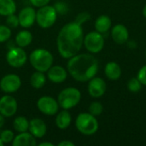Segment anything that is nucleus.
Wrapping results in <instances>:
<instances>
[{
    "label": "nucleus",
    "mask_w": 146,
    "mask_h": 146,
    "mask_svg": "<svg viewBox=\"0 0 146 146\" xmlns=\"http://www.w3.org/2000/svg\"><path fill=\"white\" fill-rule=\"evenodd\" d=\"M88 82L89 83H88L87 90L91 97L94 98H98L104 95L107 89V86L104 79L94 76Z\"/></svg>",
    "instance_id": "nucleus-12"
},
{
    "label": "nucleus",
    "mask_w": 146,
    "mask_h": 146,
    "mask_svg": "<svg viewBox=\"0 0 146 146\" xmlns=\"http://www.w3.org/2000/svg\"><path fill=\"white\" fill-rule=\"evenodd\" d=\"M3 145H4V144H3V141H2V139H0V146H3Z\"/></svg>",
    "instance_id": "nucleus-38"
},
{
    "label": "nucleus",
    "mask_w": 146,
    "mask_h": 146,
    "mask_svg": "<svg viewBox=\"0 0 146 146\" xmlns=\"http://www.w3.org/2000/svg\"><path fill=\"white\" fill-rule=\"evenodd\" d=\"M14 138H15V134H14L13 131L12 130H9V129L3 130L0 133V139H2V141L3 142V144L12 143Z\"/></svg>",
    "instance_id": "nucleus-28"
},
{
    "label": "nucleus",
    "mask_w": 146,
    "mask_h": 146,
    "mask_svg": "<svg viewBox=\"0 0 146 146\" xmlns=\"http://www.w3.org/2000/svg\"><path fill=\"white\" fill-rule=\"evenodd\" d=\"M18 104L15 98L10 95H4L0 98V114L4 117H11L15 115Z\"/></svg>",
    "instance_id": "nucleus-11"
},
{
    "label": "nucleus",
    "mask_w": 146,
    "mask_h": 146,
    "mask_svg": "<svg viewBox=\"0 0 146 146\" xmlns=\"http://www.w3.org/2000/svg\"><path fill=\"white\" fill-rule=\"evenodd\" d=\"M18 19L21 27L23 28H29L36 21V10L33 7H25L20 11Z\"/></svg>",
    "instance_id": "nucleus-13"
},
{
    "label": "nucleus",
    "mask_w": 146,
    "mask_h": 146,
    "mask_svg": "<svg viewBox=\"0 0 146 146\" xmlns=\"http://www.w3.org/2000/svg\"><path fill=\"white\" fill-rule=\"evenodd\" d=\"M27 56L21 47H12L6 54V61L12 68H21L27 62Z\"/></svg>",
    "instance_id": "nucleus-8"
},
{
    "label": "nucleus",
    "mask_w": 146,
    "mask_h": 146,
    "mask_svg": "<svg viewBox=\"0 0 146 146\" xmlns=\"http://www.w3.org/2000/svg\"><path fill=\"white\" fill-rule=\"evenodd\" d=\"M57 19V13L52 5H44L40 7L36 12V22L42 28L52 27Z\"/></svg>",
    "instance_id": "nucleus-6"
},
{
    "label": "nucleus",
    "mask_w": 146,
    "mask_h": 146,
    "mask_svg": "<svg viewBox=\"0 0 146 146\" xmlns=\"http://www.w3.org/2000/svg\"><path fill=\"white\" fill-rule=\"evenodd\" d=\"M5 117L3 115H1L0 114V129L3 127V125H4V123H5V119H4Z\"/></svg>",
    "instance_id": "nucleus-35"
},
{
    "label": "nucleus",
    "mask_w": 146,
    "mask_h": 146,
    "mask_svg": "<svg viewBox=\"0 0 146 146\" xmlns=\"http://www.w3.org/2000/svg\"><path fill=\"white\" fill-rule=\"evenodd\" d=\"M50 0H29L31 4L37 8H40L44 5H47L50 3Z\"/></svg>",
    "instance_id": "nucleus-33"
},
{
    "label": "nucleus",
    "mask_w": 146,
    "mask_h": 146,
    "mask_svg": "<svg viewBox=\"0 0 146 146\" xmlns=\"http://www.w3.org/2000/svg\"><path fill=\"white\" fill-rule=\"evenodd\" d=\"M13 146H35L37 145V142L35 138L30 133H19L18 135L15 136L13 141Z\"/></svg>",
    "instance_id": "nucleus-17"
},
{
    "label": "nucleus",
    "mask_w": 146,
    "mask_h": 146,
    "mask_svg": "<svg viewBox=\"0 0 146 146\" xmlns=\"http://www.w3.org/2000/svg\"><path fill=\"white\" fill-rule=\"evenodd\" d=\"M145 56H146V50H145Z\"/></svg>",
    "instance_id": "nucleus-39"
},
{
    "label": "nucleus",
    "mask_w": 146,
    "mask_h": 146,
    "mask_svg": "<svg viewBox=\"0 0 146 146\" xmlns=\"http://www.w3.org/2000/svg\"><path fill=\"white\" fill-rule=\"evenodd\" d=\"M95 30L98 33L104 34L109 32L112 27V21L111 18L107 15H99L94 23Z\"/></svg>",
    "instance_id": "nucleus-19"
},
{
    "label": "nucleus",
    "mask_w": 146,
    "mask_h": 146,
    "mask_svg": "<svg viewBox=\"0 0 146 146\" xmlns=\"http://www.w3.org/2000/svg\"><path fill=\"white\" fill-rule=\"evenodd\" d=\"M28 131L35 139H41L46 134L47 127L43 120L39 118H33L29 121Z\"/></svg>",
    "instance_id": "nucleus-16"
},
{
    "label": "nucleus",
    "mask_w": 146,
    "mask_h": 146,
    "mask_svg": "<svg viewBox=\"0 0 146 146\" xmlns=\"http://www.w3.org/2000/svg\"><path fill=\"white\" fill-rule=\"evenodd\" d=\"M81 99V92L75 87H67L63 89L57 98L58 104L63 110H70L78 105Z\"/></svg>",
    "instance_id": "nucleus-5"
},
{
    "label": "nucleus",
    "mask_w": 146,
    "mask_h": 146,
    "mask_svg": "<svg viewBox=\"0 0 146 146\" xmlns=\"http://www.w3.org/2000/svg\"><path fill=\"white\" fill-rule=\"evenodd\" d=\"M21 86V78L15 74L4 75L0 80V88L5 93H14L17 92Z\"/></svg>",
    "instance_id": "nucleus-10"
},
{
    "label": "nucleus",
    "mask_w": 146,
    "mask_h": 146,
    "mask_svg": "<svg viewBox=\"0 0 146 146\" xmlns=\"http://www.w3.org/2000/svg\"><path fill=\"white\" fill-rule=\"evenodd\" d=\"M103 111H104V106L100 102L94 101V102L91 103V104L89 105L88 112L94 116L100 115L103 113Z\"/></svg>",
    "instance_id": "nucleus-26"
},
{
    "label": "nucleus",
    "mask_w": 146,
    "mask_h": 146,
    "mask_svg": "<svg viewBox=\"0 0 146 146\" xmlns=\"http://www.w3.org/2000/svg\"><path fill=\"white\" fill-rule=\"evenodd\" d=\"M54 8L57 13V15H65L68 11V7L66 3H64L63 2H57L55 5Z\"/></svg>",
    "instance_id": "nucleus-31"
},
{
    "label": "nucleus",
    "mask_w": 146,
    "mask_h": 146,
    "mask_svg": "<svg viewBox=\"0 0 146 146\" xmlns=\"http://www.w3.org/2000/svg\"><path fill=\"white\" fill-rule=\"evenodd\" d=\"M58 146H74V144L69 140H63V141H61L58 145Z\"/></svg>",
    "instance_id": "nucleus-34"
},
{
    "label": "nucleus",
    "mask_w": 146,
    "mask_h": 146,
    "mask_svg": "<svg viewBox=\"0 0 146 146\" xmlns=\"http://www.w3.org/2000/svg\"><path fill=\"white\" fill-rule=\"evenodd\" d=\"M121 66L115 62H109L104 67V74L110 80H118L121 76Z\"/></svg>",
    "instance_id": "nucleus-18"
},
{
    "label": "nucleus",
    "mask_w": 146,
    "mask_h": 146,
    "mask_svg": "<svg viewBox=\"0 0 146 146\" xmlns=\"http://www.w3.org/2000/svg\"><path fill=\"white\" fill-rule=\"evenodd\" d=\"M6 24L10 28H15L19 26V19L18 15H15V14H11L8 16H6Z\"/></svg>",
    "instance_id": "nucleus-29"
},
{
    "label": "nucleus",
    "mask_w": 146,
    "mask_h": 146,
    "mask_svg": "<svg viewBox=\"0 0 146 146\" xmlns=\"http://www.w3.org/2000/svg\"><path fill=\"white\" fill-rule=\"evenodd\" d=\"M13 127L17 133L27 132L29 127V121L24 116H18L13 121Z\"/></svg>",
    "instance_id": "nucleus-24"
},
{
    "label": "nucleus",
    "mask_w": 146,
    "mask_h": 146,
    "mask_svg": "<svg viewBox=\"0 0 146 146\" xmlns=\"http://www.w3.org/2000/svg\"><path fill=\"white\" fill-rule=\"evenodd\" d=\"M38 110L45 115H55L58 113L59 104L58 102L52 97L43 96L38 98L37 102Z\"/></svg>",
    "instance_id": "nucleus-9"
},
{
    "label": "nucleus",
    "mask_w": 146,
    "mask_h": 146,
    "mask_svg": "<svg viewBox=\"0 0 146 146\" xmlns=\"http://www.w3.org/2000/svg\"><path fill=\"white\" fill-rule=\"evenodd\" d=\"M83 40L82 26L74 21L68 22L61 28L57 35V50L62 57L69 59L79 53L83 45Z\"/></svg>",
    "instance_id": "nucleus-1"
},
{
    "label": "nucleus",
    "mask_w": 146,
    "mask_h": 146,
    "mask_svg": "<svg viewBox=\"0 0 146 146\" xmlns=\"http://www.w3.org/2000/svg\"><path fill=\"white\" fill-rule=\"evenodd\" d=\"M33 41V35L27 30L20 31L15 36V44L17 46L24 48L28 46Z\"/></svg>",
    "instance_id": "nucleus-21"
},
{
    "label": "nucleus",
    "mask_w": 146,
    "mask_h": 146,
    "mask_svg": "<svg viewBox=\"0 0 146 146\" xmlns=\"http://www.w3.org/2000/svg\"><path fill=\"white\" fill-rule=\"evenodd\" d=\"M90 19H91V15L88 12H80V14L77 15L74 21L82 26L85 22L88 21Z\"/></svg>",
    "instance_id": "nucleus-30"
},
{
    "label": "nucleus",
    "mask_w": 146,
    "mask_h": 146,
    "mask_svg": "<svg viewBox=\"0 0 146 146\" xmlns=\"http://www.w3.org/2000/svg\"><path fill=\"white\" fill-rule=\"evenodd\" d=\"M83 44L91 54H97L103 50L104 47V38L98 31H92L84 36Z\"/></svg>",
    "instance_id": "nucleus-7"
},
{
    "label": "nucleus",
    "mask_w": 146,
    "mask_h": 146,
    "mask_svg": "<svg viewBox=\"0 0 146 146\" xmlns=\"http://www.w3.org/2000/svg\"><path fill=\"white\" fill-rule=\"evenodd\" d=\"M15 11L16 4L14 0H0V15L8 16Z\"/></svg>",
    "instance_id": "nucleus-23"
},
{
    "label": "nucleus",
    "mask_w": 146,
    "mask_h": 146,
    "mask_svg": "<svg viewBox=\"0 0 146 146\" xmlns=\"http://www.w3.org/2000/svg\"><path fill=\"white\" fill-rule=\"evenodd\" d=\"M72 122V116L67 110H63L56 115V125L61 130L67 129Z\"/></svg>",
    "instance_id": "nucleus-20"
},
{
    "label": "nucleus",
    "mask_w": 146,
    "mask_h": 146,
    "mask_svg": "<svg viewBox=\"0 0 146 146\" xmlns=\"http://www.w3.org/2000/svg\"><path fill=\"white\" fill-rule=\"evenodd\" d=\"M29 62L35 70L45 73L53 65L54 57L48 50L39 48L31 52Z\"/></svg>",
    "instance_id": "nucleus-3"
},
{
    "label": "nucleus",
    "mask_w": 146,
    "mask_h": 146,
    "mask_svg": "<svg viewBox=\"0 0 146 146\" xmlns=\"http://www.w3.org/2000/svg\"><path fill=\"white\" fill-rule=\"evenodd\" d=\"M142 84L139 81V80L137 77H133L131 78L128 82H127V89L133 92V93H137L139 92L141 88H142Z\"/></svg>",
    "instance_id": "nucleus-25"
},
{
    "label": "nucleus",
    "mask_w": 146,
    "mask_h": 146,
    "mask_svg": "<svg viewBox=\"0 0 146 146\" xmlns=\"http://www.w3.org/2000/svg\"><path fill=\"white\" fill-rule=\"evenodd\" d=\"M45 83H46V76L44 75V72L36 70L32 74L30 77V84L32 87L35 89H40L45 85Z\"/></svg>",
    "instance_id": "nucleus-22"
},
{
    "label": "nucleus",
    "mask_w": 146,
    "mask_h": 146,
    "mask_svg": "<svg viewBox=\"0 0 146 146\" xmlns=\"http://www.w3.org/2000/svg\"><path fill=\"white\" fill-rule=\"evenodd\" d=\"M11 36V30L7 25H0V43L6 42Z\"/></svg>",
    "instance_id": "nucleus-27"
},
{
    "label": "nucleus",
    "mask_w": 146,
    "mask_h": 146,
    "mask_svg": "<svg viewBox=\"0 0 146 146\" xmlns=\"http://www.w3.org/2000/svg\"><path fill=\"white\" fill-rule=\"evenodd\" d=\"M67 70L76 81L86 82L96 76L98 62L92 54H76L68 59Z\"/></svg>",
    "instance_id": "nucleus-2"
},
{
    "label": "nucleus",
    "mask_w": 146,
    "mask_h": 146,
    "mask_svg": "<svg viewBox=\"0 0 146 146\" xmlns=\"http://www.w3.org/2000/svg\"><path fill=\"white\" fill-rule=\"evenodd\" d=\"M38 146H54V145L52 144V143H50V142H42V143H40Z\"/></svg>",
    "instance_id": "nucleus-36"
},
{
    "label": "nucleus",
    "mask_w": 146,
    "mask_h": 146,
    "mask_svg": "<svg viewBox=\"0 0 146 146\" xmlns=\"http://www.w3.org/2000/svg\"><path fill=\"white\" fill-rule=\"evenodd\" d=\"M137 78L139 80L141 84L146 86V65L143 66L138 72Z\"/></svg>",
    "instance_id": "nucleus-32"
},
{
    "label": "nucleus",
    "mask_w": 146,
    "mask_h": 146,
    "mask_svg": "<svg viewBox=\"0 0 146 146\" xmlns=\"http://www.w3.org/2000/svg\"><path fill=\"white\" fill-rule=\"evenodd\" d=\"M142 13H143V15L145 16V18H146V4H145V7L143 8Z\"/></svg>",
    "instance_id": "nucleus-37"
},
{
    "label": "nucleus",
    "mask_w": 146,
    "mask_h": 146,
    "mask_svg": "<svg viewBox=\"0 0 146 146\" xmlns=\"http://www.w3.org/2000/svg\"><path fill=\"white\" fill-rule=\"evenodd\" d=\"M47 77L49 80H50L53 83H62L66 80L68 77V70L62 66L52 65L47 71Z\"/></svg>",
    "instance_id": "nucleus-15"
},
{
    "label": "nucleus",
    "mask_w": 146,
    "mask_h": 146,
    "mask_svg": "<svg viewBox=\"0 0 146 146\" xmlns=\"http://www.w3.org/2000/svg\"><path fill=\"white\" fill-rule=\"evenodd\" d=\"M75 127L77 130L83 135L91 136L95 134L99 127V124L96 116L88 113H80L75 120Z\"/></svg>",
    "instance_id": "nucleus-4"
},
{
    "label": "nucleus",
    "mask_w": 146,
    "mask_h": 146,
    "mask_svg": "<svg viewBox=\"0 0 146 146\" xmlns=\"http://www.w3.org/2000/svg\"><path fill=\"white\" fill-rule=\"evenodd\" d=\"M111 38L118 44H126L129 38L127 27L123 24H116L111 27Z\"/></svg>",
    "instance_id": "nucleus-14"
}]
</instances>
